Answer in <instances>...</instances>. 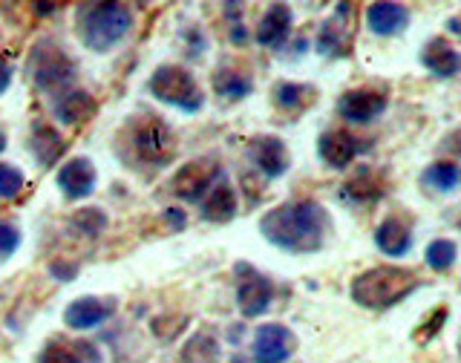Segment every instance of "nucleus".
<instances>
[{
	"instance_id": "obj_2",
	"label": "nucleus",
	"mask_w": 461,
	"mask_h": 363,
	"mask_svg": "<svg viewBox=\"0 0 461 363\" xmlns=\"http://www.w3.org/2000/svg\"><path fill=\"white\" fill-rule=\"evenodd\" d=\"M418 286H421V280L415 277V271L401 266H378L352 280V300L364 309L384 312L407 300Z\"/></svg>"
},
{
	"instance_id": "obj_23",
	"label": "nucleus",
	"mask_w": 461,
	"mask_h": 363,
	"mask_svg": "<svg viewBox=\"0 0 461 363\" xmlns=\"http://www.w3.org/2000/svg\"><path fill=\"white\" fill-rule=\"evenodd\" d=\"M343 14H349V4H340L338 18H331L321 29V38H317V50H321V55H343L346 38H349V32L343 35V29H340V18H343Z\"/></svg>"
},
{
	"instance_id": "obj_3",
	"label": "nucleus",
	"mask_w": 461,
	"mask_h": 363,
	"mask_svg": "<svg viewBox=\"0 0 461 363\" xmlns=\"http://www.w3.org/2000/svg\"><path fill=\"white\" fill-rule=\"evenodd\" d=\"M130 29H133V14H130V9L115 4V0H104V4L84 12L81 41L86 50L104 55L119 47V43L130 35Z\"/></svg>"
},
{
	"instance_id": "obj_35",
	"label": "nucleus",
	"mask_w": 461,
	"mask_h": 363,
	"mask_svg": "<svg viewBox=\"0 0 461 363\" xmlns=\"http://www.w3.org/2000/svg\"><path fill=\"white\" fill-rule=\"evenodd\" d=\"M4 148H6V136L0 133V153H4Z\"/></svg>"
},
{
	"instance_id": "obj_20",
	"label": "nucleus",
	"mask_w": 461,
	"mask_h": 363,
	"mask_svg": "<svg viewBox=\"0 0 461 363\" xmlns=\"http://www.w3.org/2000/svg\"><path fill=\"white\" fill-rule=\"evenodd\" d=\"M29 148H32V156L41 168H52L64 156V139L52 124H38L32 130V139H29Z\"/></svg>"
},
{
	"instance_id": "obj_13",
	"label": "nucleus",
	"mask_w": 461,
	"mask_h": 363,
	"mask_svg": "<svg viewBox=\"0 0 461 363\" xmlns=\"http://www.w3.org/2000/svg\"><path fill=\"white\" fill-rule=\"evenodd\" d=\"M199 205H202V216H205V220L230 222L237 216V211H240V199H237L234 185H230L225 177H220L205 191V196L199 199Z\"/></svg>"
},
{
	"instance_id": "obj_29",
	"label": "nucleus",
	"mask_w": 461,
	"mask_h": 363,
	"mask_svg": "<svg viewBox=\"0 0 461 363\" xmlns=\"http://www.w3.org/2000/svg\"><path fill=\"white\" fill-rule=\"evenodd\" d=\"M182 358L185 360H216L220 358V343H216L211 335H205V331H199V335H194L185 343Z\"/></svg>"
},
{
	"instance_id": "obj_7",
	"label": "nucleus",
	"mask_w": 461,
	"mask_h": 363,
	"mask_svg": "<svg viewBox=\"0 0 461 363\" xmlns=\"http://www.w3.org/2000/svg\"><path fill=\"white\" fill-rule=\"evenodd\" d=\"M234 274H237V306H240L242 317L266 314L274 300V283L245 263H240Z\"/></svg>"
},
{
	"instance_id": "obj_16",
	"label": "nucleus",
	"mask_w": 461,
	"mask_h": 363,
	"mask_svg": "<svg viewBox=\"0 0 461 363\" xmlns=\"http://www.w3.org/2000/svg\"><path fill=\"white\" fill-rule=\"evenodd\" d=\"M58 187L67 194V199H84L93 194L95 187V168L90 159L76 156L58 170Z\"/></svg>"
},
{
	"instance_id": "obj_9",
	"label": "nucleus",
	"mask_w": 461,
	"mask_h": 363,
	"mask_svg": "<svg viewBox=\"0 0 461 363\" xmlns=\"http://www.w3.org/2000/svg\"><path fill=\"white\" fill-rule=\"evenodd\" d=\"M364 150H366V144L355 139L352 133H346V130H329V133L317 139V153H321L323 162L335 170H346Z\"/></svg>"
},
{
	"instance_id": "obj_33",
	"label": "nucleus",
	"mask_w": 461,
	"mask_h": 363,
	"mask_svg": "<svg viewBox=\"0 0 461 363\" xmlns=\"http://www.w3.org/2000/svg\"><path fill=\"white\" fill-rule=\"evenodd\" d=\"M50 274L58 280H72L78 274V268L76 266H61V259H55V263L50 266Z\"/></svg>"
},
{
	"instance_id": "obj_11",
	"label": "nucleus",
	"mask_w": 461,
	"mask_h": 363,
	"mask_svg": "<svg viewBox=\"0 0 461 363\" xmlns=\"http://www.w3.org/2000/svg\"><path fill=\"white\" fill-rule=\"evenodd\" d=\"M294 355V335L280 323L259 326L254 335V358L259 363H280Z\"/></svg>"
},
{
	"instance_id": "obj_19",
	"label": "nucleus",
	"mask_w": 461,
	"mask_h": 363,
	"mask_svg": "<svg viewBox=\"0 0 461 363\" xmlns=\"http://www.w3.org/2000/svg\"><path fill=\"white\" fill-rule=\"evenodd\" d=\"M421 61L436 78H456L458 69H461L458 50L453 47V43H447L444 38H432L427 43L424 52H421Z\"/></svg>"
},
{
	"instance_id": "obj_21",
	"label": "nucleus",
	"mask_w": 461,
	"mask_h": 363,
	"mask_svg": "<svg viewBox=\"0 0 461 363\" xmlns=\"http://www.w3.org/2000/svg\"><path fill=\"white\" fill-rule=\"evenodd\" d=\"M95 113V101L84 90H69L55 101V119L61 124H81Z\"/></svg>"
},
{
	"instance_id": "obj_27",
	"label": "nucleus",
	"mask_w": 461,
	"mask_h": 363,
	"mask_svg": "<svg viewBox=\"0 0 461 363\" xmlns=\"http://www.w3.org/2000/svg\"><path fill=\"white\" fill-rule=\"evenodd\" d=\"M427 266L432 271H450L456 266V259H458V245L453 240H432L427 245Z\"/></svg>"
},
{
	"instance_id": "obj_1",
	"label": "nucleus",
	"mask_w": 461,
	"mask_h": 363,
	"mask_svg": "<svg viewBox=\"0 0 461 363\" xmlns=\"http://www.w3.org/2000/svg\"><path fill=\"white\" fill-rule=\"evenodd\" d=\"M263 237L288 254H314L323 249L329 213L314 199H297L274 208L259 222Z\"/></svg>"
},
{
	"instance_id": "obj_22",
	"label": "nucleus",
	"mask_w": 461,
	"mask_h": 363,
	"mask_svg": "<svg viewBox=\"0 0 461 363\" xmlns=\"http://www.w3.org/2000/svg\"><path fill=\"white\" fill-rule=\"evenodd\" d=\"M213 93L225 98V101H242L254 93V84L251 78L240 76V72H230V69H220L213 76Z\"/></svg>"
},
{
	"instance_id": "obj_31",
	"label": "nucleus",
	"mask_w": 461,
	"mask_h": 363,
	"mask_svg": "<svg viewBox=\"0 0 461 363\" xmlns=\"http://www.w3.org/2000/svg\"><path fill=\"white\" fill-rule=\"evenodd\" d=\"M26 185V177L14 165H0V199H14Z\"/></svg>"
},
{
	"instance_id": "obj_26",
	"label": "nucleus",
	"mask_w": 461,
	"mask_h": 363,
	"mask_svg": "<svg viewBox=\"0 0 461 363\" xmlns=\"http://www.w3.org/2000/svg\"><path fill=\"white\" fill-rule=\"evenodd\" d=\"M461 173L453 162H438V165H429V170L424 173V185L432 187L438 194H453L458 187Z\"/></svg>"
},
{
	"instance_id": "obj_12",
	"label": "nucleus",
	"mask_w": 461,
	"mask_h": 363,
	"mask_svg": "<svg viewBox=\"0 0 461 363\" xmlns=\"http://www.w3.org/2000/svg\"><path fill=\"white\" fill-rule=\"evenodd\" d=\"M251 159L257 170H263V177L268 179H280L283 173L292 168V156H288V148L277 139V136H257L251 141Z\"/></svg>"
},
{
	"instance_id": "obj_25",
	"label": "nucleus",
	"mask_w": 461,
	"mask_h": 363,
	"mask_svg": "<svg viewBox=\"0 0 461 363\" xmlns=\"http://www.w3.org/2000/svg\"><path fill=\"white\" fill-rule=\"evenodd\" d=\"M98 349L90 343H52L41 352V360H98Z\"/></svg>"
},
{
	"instance_id": "obj_18",
	"label": "nucleus",
	"mask_w": 461,
	"mask_h": 363,
	"mask_svg": "<svg viewBox=\"0 0 461 363\" xmlns=\"http://www.w3.org/2000/svg\"><path fill=\"white\" fill-rule=\"evenodd\" d=\"M375 245L378 251L389 259H401L407 257L412 249V228L398 220V216H389L378 228H375Z\"/></svg>"
},
{
	"instance_id": "obj_30",
	"label": "nucleus",
	"mask_w": 461,
	"mask_h": 363,
	"mask_svg": "<svg viewBox=\"0 0 461 363\" xmlns=\"http://www.w3.org/2000/svg\"><path fill=\"white\" fill-rule=\"evenodd\" d=\"M72 225H76L84 237H98V234H104V228H107V213L104 211H98V208H86V211H78L76 216H72Z\"/></svg>"
},
{
	"instance_id": "obj_14",
	"label": "nucleus",
	"mask_w": 461,
	"mask_h": 363,
	"mask_svg": "<svg viewBox=\"0 0 461 363\" xmlns=\"http://www.w3.org/2000/svg\"><path fill=\"white\" fill-rule=\"evenodd\" d=\"M338 110H340V115H343L346 122L369 124V122H375L386 110V95L375 93V90H352V93L340 95Z\"/></svg>"
},
{
	"instance_id": "obj_6",
	"label": "nucleus",
	"mask_w": 461,
	"mask_h": 363,
	"mask_svg": "<svg viewBox=\"0 0 461 363\" xmlns=\"http://www.w3.org/2000/svg\"><path fill=\"white\" fill-rule=\"evenodd\" d=\"M32 78L38 84V90H43V93L67 90L69 81L76 78V64L64 55V50L47 43V47H41L32 55Z\"/></svg>"
},
{
	"instance_id": "obj_34",
	"label": "nucleus",
	"mask_w": 461,
	"mask_h": 363,
	"mask_svg": "<svg viewBox=\"0 0 461 363\" xmlns=\"http://www.w3.org/2000/svg\"><path fill=\"white\" fill-rule=\"evenodd\" d=\"M12 76H14L12 64L6 61V58H0V95H4V93L9 90V84H12Z\"/></svg>"
},
{
	"instance_id": "obj_32",
	"label": "nucleus",
	"mask_w": 461,
	"mask_h": 363,
	"mask_svg": "<svg viewBox=\"0 0 461 363\" xmlns=\"http://www.w3.org/2000/svg\"><path fill=\"white\" fill-rule=\"evenodd\" d=\"M21 245V231L6 220H0V259H9Z\"/></svg>"
},
{
	"instance_id": "obj_15",
	"label": "nucleus",
	"mask_w": 461,
	"mask_h": 363,
	"mask_svg": "<svg viewBox=\"0 0 461 363\" xmlns=\"http://www.w3.org/2000/svg\"><path fill=\"white\" fill-rule=\"evenodd\" d=\"M366 23L381 38L401 35L410 26V9L403 4H395V0H375L366 9Z\"/></svg>"
},
{
	"instance_id": "obj_5",
	"label": "nucleus",
	"mask_w": 461,
	"mask_h": 363,
	"mask_svg": "<svg viewBox=\"0 0 461 363\" xmlns=\"http://www.w3.org/2000/svg\"><path fill=\"white\" fill-rule=\"evenodd\" d=\"M127 144H130V150H133L136 162L148 165V168L167 165L173 159V148H176L173 133L165 127V122L153 119V115H148V119H141L136 124H130Z\"/></svg>"
},
{
	"instance_id": "obj_17",
	"label": "nucleus",
	"mask_w": 461,
	"mask_h": 363,
	"mask_svg": "<svg viewBox=\"0 0 461 363\" xmlns=\"http://www.w3.org/2000/svg\"><path fill=\"white\" fill-rule=\"evenodd\" d=\"M292 35V9L285 4H274L266 14L263 21L257 23V32H254V41L259 47H268V50H280L283 43Z\"/></svg>"
},
{
	"instance_id": "obj_24",
	"label": "nucleus",
	"mask_w": 461,
	"mask_h": 363,
	"mask_svg": "<svg viewBox=\"0 0 461 363\" xmlns=\"http://www.w3.org/2000/svg\"><path fill=\"white\" fill-rule=\"evenodd\" d=\"M314 98V90L309 84H292V81H283L274 86V101L285 110H303L309 107Z\"/></svg>"
},
{
	"instance_id": "obj_8",
	"label": "nucleus",
	"mask_w": 461,
	"mask_h": 363,
	"mask_svg": "<svg viewBox=\"0 0 461 363\" xmlns=\"http://www.w3.org/2000/svg\"><path fill=\"white\" fill-rule=\"evenodd\" d=\"M222 177V170L216 162H208V159H196V162L185 165L176 177L170 182V191L182 202H199L205 196L208 187Z\"/></svg>"
},
{
	"instance_id": "obj_28",
	"label": "nucleus",
	"mask_w": 461,
	"mask_h": 363,
	"mask_svg": "<svg viewBox=\"0 0 461 363\" xmlns=\"http://www.w3.org/2000/svg\"><path fill=\"white\" fill-rule=\"evenodd\" d=\"M378 196H381V187L375 185L369 170H360L357 177L349 179V185H343V199H352V202H375Z\"/></svg>"
},
{
	"instance_id": "obj_10",
	"label": "nucleus",
	"mask_w": 461,
	"mask_h": 363,
	"mask_svg": "<svg viewBox=\"0 0 461 363\" xmlns=\"http://www.w3.org/2000/svg\"><path fill=\"white\" fill-rule=\"evenodd\" d=\"M115 312V300L107 297H78L72 300L64 312V323L76 331L98 329L101 323H107Z\"/></svg>"
},
{
	"instance_id": "obj_4",
	"label": "nucleus",
	"mask_w": 461,
	"mask_h": 363,
	"mask_svg": "<svg viewBox=\"0 0 461 363\" xmlns=\"http://www.w3.org/2000/svg\"><path fill=\"white\" fill-rule=\"evenodd\" d=\"M150 93H153V98L165 101V104H170V107H179L185 113H199L202 104H205V93H202L196 78L176 64L158 67L153 72Z\"/></svg>"
}]
</instances>
